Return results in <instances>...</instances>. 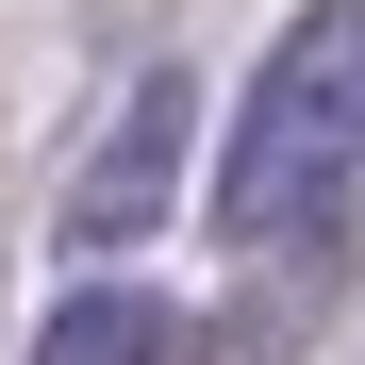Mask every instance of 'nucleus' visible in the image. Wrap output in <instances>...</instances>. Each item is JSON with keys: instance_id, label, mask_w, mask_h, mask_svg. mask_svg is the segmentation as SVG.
I'll list each match as a JSON object with an SVG mask.
<instances>
[{"instance_id": "1", "label": "nucleus", "mask_w": 365, "mask_h": 365, "mask_svg": "<svg viewBox=\"0 0 365 365\" xmlns=\"http://www.w3.org/2000/svg\"><path fill=\"white\" fill-rule=\"evenodd\" d=\"M349 150H365V0H299V34L266 50L250 116L216 150V232L232 250H282L349 200Z\"/></svg>"}, {"instance_id": "2", "label": "nucleus", "mask_w": 365, "mask_h": 365, "mask_svg": "<svg viewBox=\"0 0 365 365\" xmlns=\"http://www.w3.org/2000/svg\"><path fill=\"white\" fill-rule=\"evenodd\" d=\"M182 133H200V83L150 67L133 100H116V133L67 166V250H133V232H166V200H182Z\"/></svg>"}, {"instance_id": "3", "label": "nucleus", "mask_w": 365, "mask_h": 365, "mask_svg": "<svg viewBox=\"0 0 365 365\" xmlns=\"http://www.w3.org/2000/svg\"><path fill=\"white\" fill-rule=\"evenodd\" d=\"M17 365H166V299L83 282V299H50V316H34V349H17Z\"/></svg>"}]
</instances>
